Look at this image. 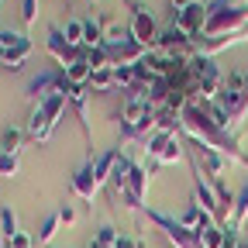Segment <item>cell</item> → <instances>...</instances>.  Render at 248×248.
<instances>
[{
	"label": "cell",
	"instance_id": "6da1fadb",
	"mask_svg": "<svg viewBox=\"0 0 248 248\" xmlns=\"http://www.w3.org/2000/svg\"><path fill=\"white\" fill-rule=\"evenodd\" d=\"M248 28V7L238 0H207V21L197 42H214V38H238Z\"/></svg>",
	"mask_w": 248,
	"mask_h": 248
},
{
	"label": "cell",
	"instance_id": "7a4b0ae2",
	"mask_svg": "<svg viewBox=\"0 0 248 248\" xmlns=\"http://www.w3.org/2000/svg\"><path fill=\"white\" fill-rule=\"evenodd\" d=\"M145 152L152 155L155 166H172V162L183 159V141L176 135H169V131H152L145 138Z\"/></svg>",
	"mask_w": 248,
	"mask_h": 248
},
{
	"label": "cell",
	"instance_id": "3957f363",
	"mask_svg": "<svg viewBox=\"0 0 248 248\" xmlns=\"http://www.w3.org/2000/svg\"><path fill=\"white\" fill-rule=\"evenodd\" d=\"M148 221L169 238L172 248H200V245H197V234L186 231V228L179 224V217H169L166 210H148Z\"/></svg>",
	"mask_w": 248,
	"mask_h": 248
},
{
	"label": "cell",
	"instance_id": "277c9868",
	"mask_svg": "<svg viewBox=\"0 0 248 248\" xmlns=\"http://www.w3.org/2000/svg\"><path fill=\"white\" fill-rule=\"evenodd\" d=\"M128 28H131V38L138 45H145V48L159 45V24H155V17L148 14V7H141L138 0H131V21H128Z\"/></svg>",
	"mask_w": 248,
	"mask_h": 248
},
{
	"label": "cell",
	"instance_id": "5b68a950",
	"mask_svg": "<svg viewBox=\"0 0 248 248\" xmlns=\"http://www.w3.org/2000/svg\"><path fill=\"white\" fill-rule=\"evenodd\" d=\"M31 55V42L28 35H17V31H4V52H0V66H7L11 73L24 69V62Z\"/></svg>",
	"mask_w": 248,
	"mask_h": 248
},
{
	"label": "cell",
	"instance_id": "8992f818",
	"mask_svg": "<svg viewBox=\"0 0 248 248\" xmlns=\"http://www.w3.org/2000/svg\"><path fill=\"white\" fill-rule=\"evenodd\" d=\"M203 21H207V4H203V0H190V4H186L183 11H176V14H172V24H179L186 35L193 38V42L200 38Z\"/></svg>",
	"mask_w": 248,
	"mask_h": 248
},
{
	"label": "cell",
	"instance_id": "52a82bcc",
	"mask_svg": "<svg viewBox=\"0 0 248 248\" xmlns=\"http://www.w3.org/2000/svg\"><path fill=\"white\" fill-rule=\"evenodd\" d=\"M45 48H48V55H52V59L59 62L62 69H66L69 62H73V59L79 55V48H73V45L66 42V35H62V28H55V24L48 28V42H45Z\"/></svg>",
	"mask_w": 248,
	"mask_h": 248
},
{
	"label": "cell",
	"instance_id": "ba28073f",
	"mask_svg": "<svg viewBox=\"0 0 248 248\" xmlns=\"http://www.w3.org/2000/svg\"><path fill=\"white\" fill-rule=\"evenodd\" d=\"M97 190H100V183H97V176H93V162L86 159V162L76 169V176H73V193H76L79 200H93V197H97Z\"/></svg>",
	"mask_w": 248,
	"mask_h": 248
},
{
	"label": "cell",
	"instance_id": "9c48e42d",
	"mask_svg": "<svg viewBox=\"0 0 248 248\" xmlns=\"http://www.w3.org/2000/svg\"><path fill=\"white\" fill-rule=\"evenodd\" d=\"M62 73H66L69 86H90V73H93V69H90V62H86V52H79Z\"/></svg>",
	"mask_w": 248,
	"mask_h": 248
},
{
	"label": "cell",
	"instance_id": "30bf717a",
	"mask_svg": "<svg viewBox=\"0 0 248 248\" xmlns=\"http://www.w3.org/2000/svg\"><path fill=\"white\" fill-rule=\"evenodd\" d=\"M241 224H248V183L238 190V197H234V214H231V224L224 228L228 234H238V228Z\"/></svg>",
	"mask_w": 248,
	"mask_h": 248
},
{
	"label": "cell",
	"instance_id": "8fae6325",
	"mask_svg": "<svg viewBox=\"0 0 248 248\" xmlns=\"http://www.w3.org/2000/svg\"><path fill=\"white\" fill-rule=\"evenodd\" d=\"M228 241H231V234H228L221 224H210V228H203V231L197 234V245H200V248H228Z\"/></svg>",
	"mask_w": 248,
	"mask_h": 248
},
{
	"label": "cell",
	"instance_id": "7c38bea8",
	"mask_svg": "<svg viewBox=\"0 0 248 248\" xmlns=\"http://www.w3.org/2000/svg\"><path fill=\"white\" fill-rule=\"evenodd\" d=\"M117 155H121V152L107 148V152L100 155V159L93 162V176H97V183H100V186H104V183H107V179L114 176V162H117Z\"/></svg>",
	"mask_w": 248,
	"mask_h": 248
},
{
	"label": "cell",
	"instance_id": "4fadbf2b",
	"mask_svg": "<svg viewBox=\"0 0 248 248\" xmlns=\"http://www.w3.org/2000/svg\"><path fill=\"white\" fill-rule=\"evenodd\" d=\"M104 45V21L83 17V48H97Z\"/></svg>",
	"mask_w": 248,
	"mask_h": 248
},
{
	"label": "cell",
	"instance_id": "5bb4252c",
	"mask_svg": "<svg viewBox=\"0 0 248 248\" xmlns=\"http://www.w3.org/2000/svg\"><path fill=\"white\" fill-rule=\"evenodd\" d=\"M117 241H121V231H117L114 224H104V228H97V231H93L90 248H117Z\"/></svg>",
	"mask_w": 248,
	"mask_h": 248
},
{
	"label": "cell",
	"instance_id": "9a60e30c",
	"mask_svg": "<svg viewBox=\"0 0 248 248\" xmlns=\"http://www.w3.org/2000/svg\"><path fill=\"white\" fill-rule=\"evenodd\" d=\"M110 86H117L114 66H104V69H93V73H90V90H93V93H104V90H110Z\"/></svg>",
	"mask_w": 248,
	"mask_h": 248
},
{
	"label": "cell",
	"instance_id": "2e32d148",
	"mask_svg": "<svg viewBox=\"0 0 248 248\" xmlns=\"http://www.w3.org/2000/svg\"><path fill=\"white\" fill-rule=\"evenodd\" d=\"M86 97H90V86H73V90H69V104H73L76 114H79L83 131H86Z\"/></svg>",
	"mask_w": 248,
	"mask_h": 248
},
{
	"label": "cell",
	"instance_id": "e0dca14e",
	"mask_svg": "<svg viewBox=\"0 0 248 248\" xmlns=\"http://www.w3.org/2000/svg\"><path fill=\"white\" fill-rule=\"evenodd\" d=\"M59 224H62V217H59V210H52L45 221H42V228H38V245H48L59 234Z\"/></svg>",
	"mask_w": 248,
	"mask_h": 248
},
{
	"label": "cell",
	"instance_id": "ac0fdd59",
	"mask_svg": "<svg viewBox=\"0 0 248 248\" xmlns=\"http://www.w3.org/2000/svg\"><path fill=\"white\" fill-rule=\"evenodd\" d=\"M21 138H24L21 128H7L4 135H0V152H4V155H17L21 152Z\"/></svg>",
	"mask_w": 248,
	"mask_h": 248
},
{
	"label": "cell",
	"instance_id": "d6986e66",
	"mask_svg": "<svg viewBox=\"0 0 248 248\" xmlns=\"http://www.w3.org/2000/svg\"><path fill=\"white\" fill-rule=\"evenodd\" d=\"M62 35H66V42H69L73 48H79V52H83V17H73V21H66Z\"/></svg>",
	"mask_w": 248,
	"mask_h": 248
},
{
	"label": "cell",
	"instance_id": "ffe728a7",
	"mask_svg": "<svg viewBox=\"0 0 248 248\" xmlns=\"http://www.w3.org/2000/svg\"><path fill=\"white\" fill-rule=\"evenodd\" d=\"M0 234H4L7 241L17 234V214L11 207H0Z\"/></svg>",
	"mask_w": 248,
	"mask_h": 248
},
{
	"label": "cell",
	"instance_id": "44dd1931",
	"mask_svg": "<svg viewBox=\"0 0 248 248\" xmlns=\"http://www.w3.org/2000/svg\"><path fill=\"white\" fill-rule=\"evenodd\" d=\"M114 79H117V86H124V90H135V86H138L135 66H114Z\"/></svg>",
	"mask_w": 248,
	"mask_h": 248
},
{
	"label": "cell",
	"instance_id": "7402d4cb",
	"mask_svg": "<svg viewBox=\"0 0 248 248\" xmlns=\"http://www.w3.org/2000/svg\"><path fill=\"white\" fill-rule=\"evenodd\" d=\"M21 17H24V24H35L38 21V0H21Z\"/></svg>",
	"mask_w": 248,
	"mask_h": 248
},
{
	"label": "cell",
	"instance_id": "603a6c76",
	"mask_svg": "<svg viewBox=\"0 0 248 248\" xmlns=\"http://www.w3.org/2000/svg\"><path fill=\"white\" fill-rule=\"evenodd\" d=\"M14 172H17V155L0 152V176H14Z\"/></svg>",
	"mask_w": 248,
	"mask_h": 248
},
{
	"label": "cell",
	"instance_id": "cb8c5ba5",
	"mask_svg": "<svg viewBox=\"0 0 248 248\" xmlns=\"http://www.w3.org/2000/svg\"><path fill=\"white\" fill-rule=\"evenodd\" d=\"M7 248H35V238H31L28 231H17V234L7 241Z\"/></svg>",
	"mask_w": 248,
	"mask_h": 248
},
{
	"label": "cell",
	"instance_id": "d4e9b609",
	"mask_svg": "<svg viewBox=\"0 0 248 248\" xmlns=\"http://www.w3.org/2000/svg\"><path fill=\"white\" fill-rule=\"evenodd\" d=\"M59 217H62V224H76V210H73L69 203H62V207H59Z\"/></svg>",
	"mask_w": 248,
	"mask_h": 248
},
{
	"label": "cell",
	"instance_id": "484cf974",
	"mask_svg": "<svg viewBox=\"0 0 248 248\" xmlns=\"http://www.w3.org/2000/svg\"><path fill=\"white\" fill-rule=\"evenodd\" d=\"M117 248H138V241H135V238H128V234H121V241H117Z\"/></svg>",
	"mask_w": 248,
	"mask_h": 248
},
{
	"label": "cell",
	"instance_id": "4316f807",
	"mask_svg": "<svg viewBox=\"0 0 248 248\" xmlns=\"http://www.w3.org/2000/svg\"><path fill=\"white\" fill-rule=\"evenodd\" d=\"M186 4H190V0H169V7H172V14H176V11H183Z\"/></svg>",
	"mask_w": 248,
	"mask_h": 248
},
{
	"label": "cell",
	"instance_id": "83f0119b",
	"mask_svg": "<svg viewBox=\"0 0 248 248\" xmlns=\"http://www.w3.org/2000/svg\"><path fill=\"white\" fill-rule=\"evenodd\" d=\"M228 248H245V238H238V234H231V241H228Z\"/></svg>",
	"mask_w": 248,
	"mask_h": 248
},
{
	"label": "cell",
	"instance_id": "f1b7e54d",
	"mask_svg": "<svg viewBox=\"0 0 248 248\" xmlns=\"http://www.w3.org/2000/svg\"><path fill=\"white\" fill-rule=\"evenodd\" d=\"M0 52H4V31H0Z\"/></svg>",
	"mask_w": 248,
	"mask_h": 248
},
{
	"label": "cell",
	"instance_id": "f546056e",
	"mask_svg": "<svg viewBox=\"0 0 248 248\" xmlns=\"http://www.w3.org/2000/svg\"><path fill=\"white\" fill-rule=\"evenodd\" d=\"M4 241H7V238H4V234H0V248H4Z\"/></svg>",
	"mask_w": 248,
	"mask_h": 248
},
{
	"label": "cell",
	"instance_id": "4dcf8cb0",
	"mask_svg": "<svg viewBox=\"0 0 248 248\" xmlns=\"http://www.w3.org/2000/svg\"><path fill=\"white\" fill-rule=\"evenodd\" d=\"M245 7H248V0H245Z\"/></svg>",
	"mask_w": 248,
	"mask_h": 248
}]
</instances>
